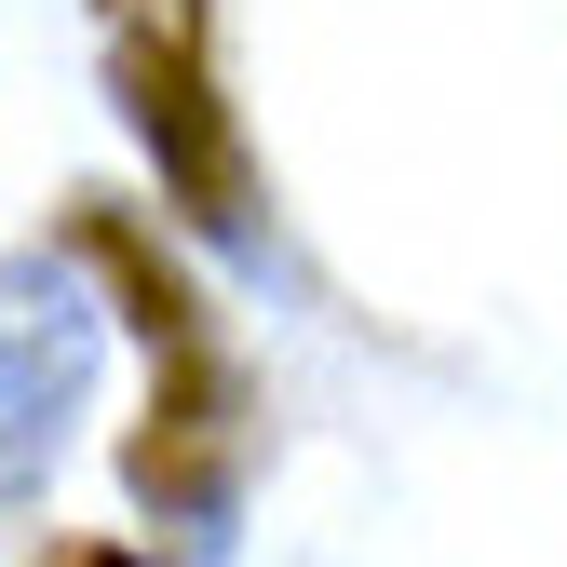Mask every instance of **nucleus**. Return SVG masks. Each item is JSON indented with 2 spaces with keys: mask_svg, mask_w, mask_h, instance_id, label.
I'll return each instance as SVG.
<instances>
[{
  "mask_svg": "<svg viewBox=\"0 0 567 567\" xmlns=\"http://www.w3.org/2000/svg\"><path fill=\"white\" fill-rule=\"evenodd\" d=\"M122 122H135V150L163 163V203L189 230H244V135L217 109V82H203V54L163 28V41H122Z\"/></svg>",
  "mask_w": 567,
  "mask_h": 567,
  "instance_id": "1",
  "label": "nucleus"
},
{
  "mask_svg": "<svg viewBox=\"0 0 567 567\" xmlns=\"http://www.w3.org/2000/svg\"><path fill=\"white\" fill-rule=\"evenodd\" d=\"M54 567H135V554H54Z\"/></svg>",
  "mask_w": 567,
  "mask_h": 567,
  "instance_id": "2",
  "label": "nucleus"
}]
</instances>
